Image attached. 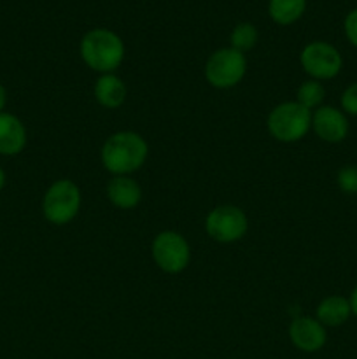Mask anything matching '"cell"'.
Here are the masks:
<instances>
[{
    "label": "cell",
    "instance_id": "cell-14",
    "mask_svg": "<svg viewBox=\"0 0 357 359\" xmlns=\"http://www.w3.org/2000/svg\"><path fill=\"white\" fill-rule=\"evenodd\" d=\"M350 314H352V309H350V302L346 298L338 297H328L318 304L317 307V321L324 326H342L349 321Z\"/></svg>",
    "mask_w": 357,
    "mask_h": 359
},
{
    "label": "cell",
    "instance_id": "cell-22",
    "mask_svg": "<svg viewBox=\"0 0 357 359\" xmlns=\"http://www.w3.org/2000/svg\"><path fill=\"white\" fill-rule=\"evenodd\" d=\"M6 100H7V93L6 90H4L2 84H0V112H2V109L6 107Z\"/></svg>",
    "mask_w": 357,
    "mask_h": 359
},
{
    "label": "cell",
    "instance_id": "cell-8",
    "mask_svg": "<svg viewBox=\"0 0 357 359\" xmlns=\"http://www.w3.org/2000/svg\"><path fill=\"white\" fill-rule=\"evenodd\" d=\"M205 230L216 242L231 244L247 233L248 221L244 210L238 207L220 205L210 210L205 221Z\"/></svg>",
    "mask_w": 357,
    "mask_h": 359
},
{
    "label": "cell",
    "instance_id": "cell-5",
    "mask_svg": "<svg viewBox=\"0 0 357 359\" xmlns=\"http://www.w3.org/2000/svg\"><path fill=\"white\" fill-rule=\"evenodd\" d=\"M247 72V60L244 53L233 48L217 49L210 55L205 65V77L214 88L227 90L240 83Z\"/></svg>",
    "mask_w": 357,
    "mask_h": 359
},
{
    "label": "cell",
    "instance_id": "cell-13",
    "mask_svg": "<svg viewBox=\"0 0 357 359\" xmlns=\"http://www.w3.org/2000/svg\"><path fill=\"white\" fill-rule=\"evenodd\" d=\"M94 98L105 109H118L126 98V86L114 74H104L94 83Z\"/></svg>",
    "mask_w": 357,
    "mask_h": 359
},
{
    "label": "cell",
    "instance_id": "cell-21",
    "mask_svg": "<svg viewBox=\"0 0 357 359\" xmlns=\"http://www.w3.org/2000/svg\"><path fill=\"white\" fill-rule=\"evenodd\" d=\"M349 302H350V309H352V314L357 318V286L354 287V291L350 293Z\"/></svg>",
    "mask_w": 357,
    "mask_h": 359
},
{
    "label": "cell",
    "instance_id": "cell-2",
    "mask_svg": "<svg viewBox=\"0 0 357 359\" xmlns=\"http://www.w3.org/2000/svg\"><path fill=\"white\" fill-rule=\"evenodd\" d=\"M80 58L91 70L111 74L125 60V44L114 32L107 28H94L80 41Z\"/></svg>",
    "mask_w": 357,
    "mask_h": 359
},
{
    "label": "cell",
    "instance_id": "cell-4",
    "mask_svg": "<svg viewBox=\"0 0 357 359\" xmlns=\"http://www.w3.org/2000/svg\"><path fill=\"white\" fill-rule=\"evenodd\" d=\"M80 189L76 182L69 179H59L52 182L42 200V212L49 223L56 226L70 223L79 214Z\"/></svg>",
    "mask_w": 357,
    "mask_h": 359
},
{
    "label": "cell",
    "instance_id": "cell-17",
    "mask_svg": "<svg viewBox=\"0 0 357 359\" xmlns=\"http://www.w3.org/2000/svg\"><path fill=\"white\" fill-rule=\"evenodd\" d=\"M231 48L237 49V51L245 53L248 49H252L258 42V30L252 23H240L233 28L231 32Z\"/></svg>",
    "mask_w": 357,
    "mask_h": 359
},
{
    "label": "cell",
    "instance_id": "cell-1",
    "mask_svg": "<svg viewBox=\"0 0 357 359\" xmlns=\"http://www.w3.org/2000/svg\"><path fill=\"white\" fill-rule=\"evenodd\" d=\"M149 146L135 132H118L105 140L102 147V163L114 175H130L147 160Z\"/></svg>",
    "mask_w": 357,
    "mask_h": 359
},
{
    "label": "cell",
    "instance_id": "cell-20",
    "mask_svg": "<svg viewBox=\"0 0 357 359\" xmlns=\"http://www.w3.org/2000/svg\"><path fill=\"white\" fill-rule=\"evenodd\" d=\"M343 27H345V35L346 39H349V42L357 48V9L350 11V13L346 14Z\"/></svg>",
    "mask_w": 357,
    "mask_h": 359
},
{
    "label": "cell",
    "instance_id": "cell-9",
    "mask_svg": "<svg viewBox=\"0 0 357 359\" xmlns=\"http://www.w3.org/2000/svg\"><path fill=\"white\" fill-rule=\"evenodd\" d=\"M312 128L315 135L329 144L343 142L349 135V119L345 112L331 105H322L312 114Z\"/></svg>",
    "mask_w": 357,
    "mask_h": 359
},
{
    "label": "cell",
    "instance_id": "cell-6",
    "mask_svg": "<svg viewBox=\"0 0 357 359\" xmlns=\"http://www.w3.org/2000/svg\"><path fill=\"white\" fill-rule=\"evenodd\" d=\"M153 258L167 273H181L191 259L188 241L177 231H161L153 241Z\"/></svg>",
    "mask_w": 357,
    "mask_h": 359
},
{
    "label": "cell",
    "instance_id": "cell-7",
    "mask_svg": "<svg viewBox=\"0 0 357 359\" xmlns=\"http://www.w3.org/2000/svg\"><path fill=\"white\" fill-rule=\"evenodd\" d=\"M300 63L308 76L315 81H322L338 76L343 67V58L338 49L329 42L314 41L303 48Z\"/></svg>",
    "mask_w": 357,
    "mask_h": 359
},
{
    "label": "cell",
    "instance_id": "cell-23",
    "mask_svg": "<svg viewBox=\"0 0 357 359\" xmlns=\"http://www.w3.org/2000/svg\"><path fill=\"white\" fill-rule=\"evenodd\" d=\"M4 184H6V174H4V170L0 168V191H2Z\"/></svg>",
    "mask_w": 357,
    "mask_h": 359
},
{
    "label": "cell",
    "instance_id": "cell-19",
    "mask_svg": "<svg viewBox=\"0 0 357 359\" xmlns=\"http://www.w3.org/2000/svg\"><path fill=\"white\" fill-rule=\"evenodd\" d=\"M342 111L345 114L357 116V83L350 84L342 95Z\"/></svg>",
    "mask_w": 357,
    "mask_h": 359
},
{
    "label": "cell",
    "instance_id": "cell-10",
    "mask_svg": "<svg viewBox=\"0 0 357 359\" xmlns=\"http://www.w3.org/2000/svg\"><path fill=\"white\" fill-rule=\"evenodd\" d=\"M289 339L294 347L303 353H317L326 346L328 333L326 326L321 325L315 318H296L289 326Z\"/></svg>",
    "mask_w": 357,
    "mask_h": 359
},
{
    "label": "cell",
    "instance_id": "cell-3",
    "mask_svg": "<svg viewBox=\"0 0 357 359\" xmlns=\"http://www.w3.org/2000/svg\"><path fill=\"white\" fill-rule=\"evenodd\" d=\"M266 125L279 142H298L312 128V112L298 102H284L270 112Z\"/></svg>",
    "mask_w": 357,
    "mask_h": 359
},
{
    "label": "cell",
    "instance_id": "cell-18",
    "mask_svg": "<svg viewBox=\"0 0 357 359\" xmlns=\"http://www.w3.org/2000/svg\"><path fill=\"white\" fill-rule=\"evenodd\" d=\"M338 188L346 195H357V167L356 165H345L340 168L336 175Z\"/></svg>",
    "mask_w": 357,
    "mask_h": 359
},
{
    "label": "cell",
    "instance_id": "cell-16",
    "mask_svg": "<svg viewBox=\"0 0 357 359\" xmlns=\"http://www.w3.org/2000/svg\"><path fill=\"white\" fill-rule=\"evenodd\" d=\"M324 97H326L324 86H322L318 81L310 79V81H304V83L298 88V93H296L298 100L296 102L298 104L303 105V107H307L308 111H312V109H315V107L318 109V105L322 104Z\"/></svg>",
    "mask_w": 357,
    "mask_h": 359
},
{
    "label": "cell",
    "instance_id": "cell-12",
    "mask_svg": "<svg viewBox=\"0 0 357 359\" xmlns=\"http://www.w3.org/2000/svg\"><path fill=\"white\" fill-rule=\"evenodd\" d=\"M107 198L118 209L130 210L140 203L142 189H140L139 182L133 181L128 175H115L107 186Z\"/></svg>",
    "mask_w": 357,
    "mask_h": 359
},
{
    "label": "cell",
    "instance_id": "cell-15",
    "mask_svg": "<svg viewBox=\"0 0 357 359\" xmlns=\"http://www.w3.org/2000/svg\"><path fill=\"white\" fill-rule=\"evenodd\" d=\"M307 9V0H270V18L276 25H293L300 20Z\"/></svg>",
    "mask_w": 357,
    "mask_h": 359
},
{
    "label": "cell",
    "instance_id": "cell-11",
    "mask_svg": "<svg viewBox=\"0 0 357 359\" xmlns=\"http://www.w3.org/2000/svg\"><path fill=\"white\" fill-rule=\"evenodd\" d=\"M27 146L24 125L13 114L0 112V154L14 156Z\"/></svg>",
    "mask_w": 357,
    "mask_h": 359
}]
</instances>
